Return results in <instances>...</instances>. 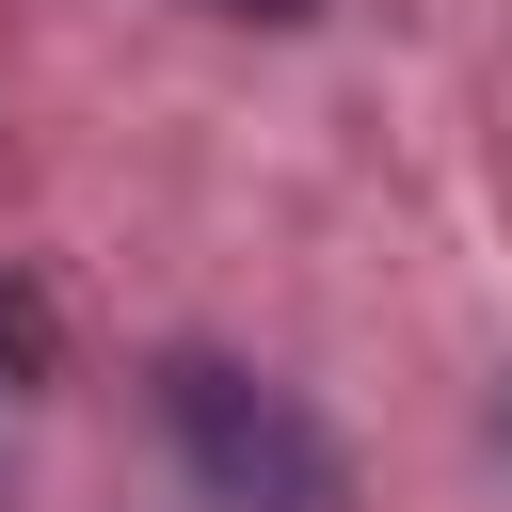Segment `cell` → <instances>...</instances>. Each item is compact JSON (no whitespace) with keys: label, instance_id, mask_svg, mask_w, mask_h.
<instances>
[{"label":"cell","instance_id":"obj_1","mask_svg":"<svg viewBox=\"0 0 512 512\" xmlns=\"http://www.w3.org/2000/svg\"><path fill=\"white\" fill-rule=\"evenodd\" d=\"M160 416H176V448H192V480L224 512H336V448H320V416L288 384L224 368V352H176L160 368Z\"/></svg>","mask_w":512,"mask_h":512},{"label":"cell","instance_id":"obj_2","mask_svg":"<svg viewBox=\"0 0 512 512\" xmlns=\"http://www.w3.org/2000/svg\"><path fill=\"white\" fill-rule=\"evenodd\" d=\"M224 16H304V0H224Z\"/></svg>","mask_w":512,"mask_h":512}]
</instances>
